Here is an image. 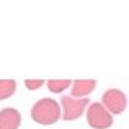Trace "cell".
I'll list each match as a JSON object with an SVG mask.
<instances>
[{
	"instance_id": "cell-1",
	"label": "cell",
	"mask_w": 129,
	"mask_h": 129,
	"mask_svg": "<svg viewBox=\"0 0 129 129\" xmlns=\"http://www.w3.org/2000/svg\"><path fill=\"white\" fill-rule=\"evenodd\" d=\"M31 118L44 126L54 124L61 118V106L51 98H42L31 107Z\"/></svg>"
},
{
	"instance_id": "cell-2",
	"label": "cell",
	"mask_w": 129,
	"mask_h": 129,
	"mask_svg": "<svg viewBox=\"0 0 129 129\" xmlns=\"http://www.w3.org/2000/svg\"><path fill=\"white\" fill-rule=\"evenodd\" d=\"M101 106H103L110 115H120L124 112L127 106V98L121 90L118 89H109L104 92L103 98H101Z\"/></svg>"
},
{
	"instance_id": "cell-3",
	"label": "cell",
	"mask_w": 129,
	"mask_h": 129,
	"mask_svg": "<svg viewBox=\"0 0 129 129\" xmlns=\"http://www.w3.org/2000/svg\"><path fill=\"white\" fill-rule=\"evenodd\" d=\"M87 123L93 129H106L112 126L114 118L101 106V103H92L87 110Z\"/></svg>"
},
{
	"instance_id": "cell-4",
	"label": "cell",
	"mask_w": 129,
	"mask_h": 129,
	"mask_svg": "<svg viewBox=\"0 0 129 129\" xmlns=\"http://www.w3.org/2000/svg\"><path fill=\"white\" fill-rule=\"evenodd\" d=\"M61 104L64 109V114H61V118H64L66 121H72L76 120L82 115V112L86 110V107L89 106V100L87 98H72V96H61Z\"/></svg>"
},
{
	"instance_id": "cell-5",
	"label": "cell",
	"mask_w": 129,
	"mask_h": 129,
	"mask_svg": "<svg viewBox=\"0 0 129 129\" xmlns=\"http://www.w3.org/2000/svg\"><path fill=\"white\" fill-rule=\"evenodd\" d=\"M22 123L20 112L14 107H6L0 110V129H19Z\"/></svg>"
},
{
	"instance_id": "cell-6",
	"label": "cell",
	"mask_w": 129,
	"mask_h": 129,
	"mask_svg": "<svg viewBox=\"0 0 129 129\" xmlns=\"http://www.w3.org/2000/svg\"><path fill=\"white\" fill-rule=\"evenodd\" d=\"M96 87V81L95 79H78L75 82H72V95L78 98H86L90 95ZM72 96V98H73Z\"/></svg>"
},
{
	"instance_id": "cell-7",
	"label": "cell",
	"mask_w": 129,
	"mask_h": 129,
	"mask_svg": "<svg viewBox=\"0 0 129 129\" xmlns=\"http://www.w3.org/2000/svg\"><path fill=\"white\" fill-rule=\"evenodd\" d=\"M16 87L17 84L14 79H0V101L13 96L16 92Z\"/></svg>"
},
{
	"instance_id": "cell-8",
	"label": "cell",
	"mask_w": 129,
	"mask_h": 129,
	"mask_svg": "<svg viewBox=\"0 0 129 129\" xmlns=\"http://www.w3.org/2000/svg\"><path fill=\"white\" fill-rule=\"evenodd\" d=\"M48 90H51L53 93H61L62 90H67L72 86V81L70 79H50L47 82Z\"/></svg>"
},
{
	"instance_id": "cell-9",
	"label": "cell",
	"mask_w": 129,
	"mask_h": 129,
	"mask_svg": "<svg viewBox=\"0 0 129 129\" xmlns=\"http://www.w3.org/2000/svg\"><path fill=\"white\" fill-rule=\"evenodd\" d=\"M44 84H45L44 79H26V81H25V87L28 89V90H38V89H41Z\"/></svg>"
}]
</instances>
